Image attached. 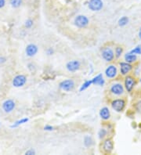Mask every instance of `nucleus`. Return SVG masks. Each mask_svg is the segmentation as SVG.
Segmentation results:
<instances>
[{
    "label": "nucleus",
    "mask_w": 141,
    "mask_h": 155,
    "mask_svg": "<svg viewBox=\"0 0 141 155\" xmlns=\"http://www.w3.org/2000/svg\"><path fill=\"white\" fill-rule=\"evenodd\" d=\"M101 56L105 61L107 62H111L115 58V53L111 48L106 47L103 48L101 51Z\"/></svg>",
    "instance_id": "f257e3e1"
},
{
    "label": "nucleus",
    "mask_w": 141,
    "mask_h": 155,
    "mask_svg": "<svg viewBox=\"0 0 141 155\" xmlns=\"http://www.w3.org/2000/svg\"><path fill=\"white\" fill-rule=\"evenodd\" d=\"M89 23L88 17L84 16V15H79L75 17L74 19V25L80 28H86Z\"/></svg>",
    "instance_id": "f03ea898"
},
{
    "label": "nucleus",
    "mask_w": 141,
    "mask_h": 155,
    "mask_svg": "<svg viewBox=\"0 0 141 155\" xmlns=\"http://www.w3.org/2000/svg\"><path fill=\"white\" fill-rule=\"evenodd\" d=\"M27 77L24 74H18L13 79V86L16 88H21L26 84Z\"/></svg>",
    "instance_id": "7ed1b4c3"
},
{
    "label": "nucleus",
    "mask_w": 141,
    "mask_h": 155,
    "mask_svg": "<svg viewBox=\"0 0 141 155\" xmlns=\"http://www.w3.org/2000/svg\"><path fill=\"white\" fill-rule=\"evenodd\" d=\"M60 88L65 92H71L74 89V82L72 79H66L60 83Z\"/></svg>",
    "instance_id": "20e7f679"
},
{
    "label": "nucleus",
    "mask_w": 141,
    "mask_h": 155,
    "mask_svg": "<svg viewBox=\"0 0 141 155\" xmlns=\"http://www.w3.org/2000/svg\"><path fill=\"white\" fill-rule=\"evenodd\" d=\"M125 102L122 99H117V100H113L111 103V108L113 110H115L116 112H122L124 110Z\"/></svg>",
    "instance_id": "39448f33"
},
{
    "label": "nucleus",
    "mask_w": 141,
    "mask_h": 155,
    "mask_svg": "<svg viewBox=\"0 0 141 155\" xmlns=\"http://www.w3.org/2000/svg\"><path fill=\"white\" fill-rule=\"evenodd\" d=\"M103 6V3L102 0H89V8L92 11H100L102 10Z\"/></svg>",
    "instance_id": "423d86ee"
},
{
    "label": "nucleus",
    "mask_w": 141,
    "mask_h": 155,
    "mask_svg": "<svg viewBox=\"0 0 141 155\" xmlns=\"http://www.w3.org/2000/svg\"><path fill=\"white\" fill-rule=\"evenodd\" d=\"M15 107H16V103L13 100H10V99L5 100L3 103V105H2L3 110L6 113L12 112L13 110L15 109Z\"/></svg>",
    "instance_id": "0eeeda50"
},
{
    "label": "nucleus",
    "mask_w": 141,
    "mask_h": 155,
    "mask_svg": "<svg viewBox=\"0 0 141 155\" xmlns=\"http://www.w3.org/2000/svg\"><path fill=\"white\" fill-rule=\"evenodd\" d=\"M81 64L79 60H71L66 64V68L68 71L70 72H75L80 68Z\"/></svg>",
    "instance_id": "6e6552de"
},
{
    "label": "nucleus",
    "mask_w": 141,
    "mask_h": 155,
    "mask_svg": "<svg viewBox=\"0 0 141 155\" xmlns=\"http://www.w3.org/2000/svg\"><path fill=\"white\" fill-rule=\"evenodd\" d=\"M38 48L35 44H29L27 45L26 49H25L26 55L29 57H32L34 56H35L38 53Z\"/></svg>",
    "instance_id": "1a4fd4ad"
},
{
    "label": "nucleus",
    "mask_w": 141,
    "mask_h": 155,
    "mask_svg": "<svg viewBox=\"0 0 141 155\" xmlns=\"http://www.w3.org/2000/svg\"><path fill=\"white\" fill-rule=\"evenodd\" d=\"M111 92L115 96H121L124 93V87L120 83L113 84L111 87Z\"/></svg>",
    "instance_id": "9d476101"
},
{
    "label": "nucleus",
    "mask_w": 141,
    "mask_h": 155,
    "mask_svg": "<svg viewBox=\"0 0 141 155\" xmlns=\"http://www.w3.org/2000/svg\"><path fill=\"white\" fill-rule=\"evenodd\" d=\"M136 85V81L134 78H132V76H127L125 79V88L127 90V92H132V88Z\"/></svg>",
    "instance_id": "9b49d317"
},
{
    "label": "nucleus",
    "mask_w": 141,
    "mask_h": 155,
    "mask_svg": "<svg viewBox=\"0 0 141 155\" xmlns=\"http://www.w3.org/2000/svg\"><path fill=\"white\" fill-rule=\"evenodd\" d=\"M118 70L117 67H115V65H110L107 67L105 70V74L106 76L109 78V79H114L116 75H117Z\"/></svg>",
    "instance_id": "f8f14e48"
},
{
    "label": "nucleus",
    "mask_w": 141,
    "mask_h": 155,
    "mask_svg": "<svg viewBox=\"0 0 141 155\" xmlns=\"http://www.w3.org/2000/svg\"><path fill=\"white\" fill-rule=\"evenodd\" d=\"M132 69V66L129 63H120V71H121V74L122 75H126L128 73L131 71Z\"/></svg>",
    "instance_id": "ddd939ff"
},
{
    "label": "nucleus",
    "mask_w": 141,
    "mask_h": 155,
    "mask_svg": "<svg viewBox=\"0 0 141 155\" xmlns=\"http://www.w3.org/2000/svg\"><path fill=\"white\" fill-rule=\"evenodd\" d=\"M113 148H114V143H113L111 139H106V140L103 142V149L105 152L111 153L113 150Z\"/></svg>",
    "instance_id": "4468645a"
},
{
    "label": "nucleus",
    "mask_w": 141,
    "mask_h": 155,
    "mask_svg": "<svg viewBox=\"0 0 141 155\" xmlns=\"http://www.w3.org/2000/svg\"><path fill=\"white\" fill-rule=\"evenodd\" d=\"M92 81H93V85H96V86H103L105 83V81L103 78V74H97L96 76H95L92 79Z\"/></svg>",
    "instance_id": "2eb2a0df"
},
{
    "label": "nucleus",
    "mask_w": 141,
    "mask_h": 155,
    "mask_svg": "<svg viewBox=\"0 0 141 155\" xmlns=\"http://www.w3.org/2000/svg\"><path fill=\"white\" fill-rule=\"evenodd\" d=\"M100 116L103 120H108L111 117V113L110 110L108 109V108H101V110H100Z\"/></svg>",
    "instance_id": "dca6fc26"
},
{
    "label": "nucleus",
    "mask_w": 141,
    "mask_h": 155,
    "mask_svg": "<svg viewBox=\"0 0 141 155\" xmlns=\"http://www.w3.org/2000/svg\"><path fill=\"white\" fill-rule=\"evenodd\" d=\"M125 60L127 63L131 64V63L135 62L137 60V57H136V54H133V53H131L129 52V53H126L125 55Z\"/></svg>",
    "instance_id": "f3484780"
},
{
    "label": "nucleus",
    "mask_w": 141,
    "mask_h": 155,
    "mask_svg": "<svg viewBox=\"0 0 141 155\" xmlns=\"http://www.w3.org/2000/svg\"><path fill=\"white\" fill-rule=\"evenodd\" d=\"M93 139L92 137L89 136H86L85 138H84V144L86 146V147H89L93 145Z\"/></svg>",
    "instance_id": "a211bd4d"
},
{
    "label": "nucleus",
    "mask_w": 141,
    "mask_h": 155,
    "mask_svg": "<svg viewBox=\"0 0 141 155\" xmlns=\"http://www.w3.org/2000/svg\"><path fill=\"white\" fill-rule=\"evenodd\" d=\"M10 4L13 8H18L21 6L22 0H10Z\"/></svg>",
    "instance_id": "6ab92c4d"
},
{
    "label": "nucleus",
    "mask_w": 141,
    "mask_h": 155,
    "mask_svg": "<svg viewBox=\"0 0 141 155\" xmlns=\"http://www.w3.org/2000/svg\"><path fill=\"white\" fill-rule=\"evenodd\" d=\"M128 23H129V18L127 17H125V16L121 17V18L118 20V25H119L120 27L125 26Z\"/></svg>",
    "instance_id": "aec40b11"
},
{
    "label": "nucleus",
    "mask_w": 141,
    "mask_h": 155,
    "mask_svg": "<svg viewBox=\"0 0 141 155\" xmlns=\"http://www.w3.org/2000/svg\"><path fill=\"white\" fill-rule=\"evenodd\" d=\"M28 122V118H22L21 120H18L16 122L13 123V125H11V128H16V127H18L21 125H23L24 123H27V122Z\"/></svg>",
    "instance_id": "412c9836"
},
{
    "label": "nucleus",
    "mask_w": 141,
    "mask_h": 155,
    "mask_svg": "<svg viewBox=\"0 0 141 155\" xmlns=\"http://www.w3.org/2000/svg\"><path fill=\"white\" fill-rule=\"evenodd\" d=\"M91 85H93L92 79H91V80H89V81H86L85 83L82 84L81 87H80V88H79V91H80V92H82V91L86 90V88H88Z\"/></svg>",
    "instance_id": "4be33fe9"
},
{
    "label": "nucleus",
    "mask_w": 141,
    "mask_h": 155,
    "mask_svg": "<svg viewBox=\"0 0 141 155\" xmlns=\"http://www.w3.org/2000/svg\"><path fill=\"white\" fill-rule=\"evenodd\" d=\"M122 53H123V49L122 47H120V46H118L115 49V57L117 58H119L121 56H122Z\"/></svg>",
    "instance_id": "5701e85b"
},
{
    "label": "nucleus",
    "mask_w": 141,
    "mask_h": 155,
    "mask_svg": "<svg viewBox=\"0 0 141 155\" xmlns=\"http://www.w3.org/2000/svg\"><path fill=\"white\" fill-rule=\"evenodd\" d=\"M130 53L136 54V55H140L141 54V46H136L133 50L130 51Z\"/></svg>",
    "instance_id": "b1692460"
},
{
    "label": "nucleus",
    "mask_w": 141,
    "mask_h": 155,
    "mask_svg": "<svg viewBox=\"0 0 141 155\" xmlns=\"http://www.w3.org/2000/svg\"><path fill=\"white\" fill-rule=\"evenodd\" d=\"M107 132H107V130H106V129H101V130L99 131V132H98L99 138L101 139L104 138L106 135H107Z\"/></svg>",
    "instance_id": "393cba45"
},
{
    "label": "nucleus",
    "mask_w": 141,
    "mask_h": 155,
    "mask_svg": "<svg viewBox=\"0 0 141 155\" xmlns=\"http://www.w3.org/2000/svg\"><path fill=\"white\" fill-rule=\"evenodd\" d=\"M34 24V22L31 19H28L26 21H25V24H24V26H25V28H32V26H33Z\"/></svg>",
    "instance_id": "a878e982"
},
{
    "label": "nucleus",
    "mask_w": 141,
    "mask_h": 155,
    "mask_svg": "<svg viewBox=\"0 0 141 155\" xmlns=\"http://www.w3.org/2000/svg\"><path fill=\"white\" fill-rule=\"evenodd\" d=\"M46 53H47V55L49 56L53 55V53H54V50H53V48H48V49L46 50Z\"/></svg>",
    "instance_id": "bb28decb"
},
{
    "label": "nucleus",
    "mask_w": 141,
    "mask_h": 155,
    "mask_svg": "<svg viewBox=\"0 0 141 155\" xmlns=\"http://www.w3.org/2000/svg\"><path fill=\"white\" fill-rule=\"evenodd\" d=\"M136 109L139 113L141 114V101H139L136 105Z\"/></svg>",
    "instance_id": "cd10ccee"
},
{
    "label": "nucleus",
    "mask_w": 141,
    "mask_h": 155,
    "mask_svg": "<svg viewBox=\"0 0 141 155\" xmlns=\"http://www.w3.org/2000/svg\"><path fill=\"white\" fill-rule=\"evenodd\" d=\"M25 154L26 155H34L35 154V151L33 150V149H30V150H27L25 152Z\"/></svg>",
    "instance_id": "c85d7f7f"
},
{
    "label": "nucleus",
    "mask_w": 141,
    "mask_h": 155,
    "mask_svg": "<svg viewBox=\"0 0 141 155\" xmlns=\"http://www.w3.org/2000/svg\"><path fill=\"white\" fill-rule=\"evenodd\" d=\"M6 61H7V59H6L5 57L0 56V64H5Z\"/></svg>",
    "instance_id": "c756f323"
},
{
    "label": "nucleus",
    "mask_w": 141,
    "mask_h": 155,
    "mask_svg": "<svg viewBox=\"0 0 141 155\" xmlns=\"http://www.w3.org/2000/svg\"><path fill=\"white\" fill-rule=\"evenodd\" d=\"M53 128L52 125H45V127H44V130H45V131H53Z\"/></svg>",
    "instance_id": "7c9ffc66"
},
{
    "label": "nucleus",
    "mask_w": 141,
    "mask_h": 155,
    "mask_svg": "<svg viewBox=\"0 0 141 155\" xmlns=\"http://www.w3.org/2000/svg\"><path fill=\"white\" fill-rule=\"evenodd\" d=\"M6 6V0H0V9H3Z\"/></svg>",
    "instance_id": "2f4dec72"
},
{
    "label": "nucleus",
    "mask_w": 141,
    "mask_h": 155,
    "mask_svg": "<svg viewBox=\"0 0 141 155\" xmlns=\"http://www.w3.org/2000/svg\"><path fill=\"white\" fill-rule=\"evenodd\" d=\"M139 38L141 39V28L140 29V31H139Z\"/></svg>",
    "instance_id": "473e14b6"
},
{
    "label": "nucleus",
    "mask_w": 141,
    "mask_h": 155,
    "mask_svg": "<svg viewBox=\"0 0 141 155\" xmlns=\"http://www.w3.org/2000/svg\"><path fill=\"white\" fill-rule=\"evenodd\" d=\"M140 83H141V79H140Z\"/></svg>",
    "instance_id": "72a5a7b5"
},
{
    "label": "nucleus",
    "mask_w": 141,
    "mask_h": 155,
    "mask_svg": "<svg viewBox=\"0 0 141 155\" xmlns=\"http://www.w3.org/2000/svg\"><path fill=\"white\" fill-rule=\"evenodd\" d=\"M0 125H1V123H0Z\"/></svg>",
    "instance_id": "f704fd0d"
}]
</instances>
